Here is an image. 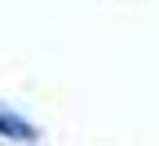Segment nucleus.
<instances>
[{"label":"nucleus","mask_w":159,"mask_h":146,"mask_svg":"<svg viewBox=\"0 0 159 146\" xmlns=\"http://www.w3.org/2000/svg\"><path fill=\"white\" fill-rule=\"evenodd\" d=\"M0 137H9V142H35L40 133H35L18 111H5V106H0Z\"/></svg>","instance_id":"1"}]
</instances>
